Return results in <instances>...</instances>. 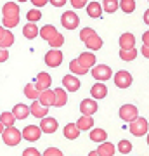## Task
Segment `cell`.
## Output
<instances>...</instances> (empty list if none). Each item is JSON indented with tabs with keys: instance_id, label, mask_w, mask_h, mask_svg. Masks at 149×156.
Segmentation results:
<instances>
[{
	"instance_id": "1",
	"label": "cell",
	"mask_w": 149,
	"mask_h": 156,
	"mask_svg": "<svg viewBox=\"0 0 149 156\" xmlns=\"http://www.w3.org/2000/svg\"><path fill=\"white\" fill-rule=\"evenodd\" d=\"M23 139V132L21 130H17L14 125L12 127H5L2 130V140H4V144L9 146V147H14L21 142Z\"/></svg>"
},
{
	"instance_id": "2",
	"label": "cell",
	"mask_w": 149,
	"mask_h": 156,
	"mask_svg": "<svg viewBox=\"0 0 149 156\" xmlns=\"http://www.w3.org/2000/svg\"><path fill=\"white\" fill-rule=\"evenodd\" d=\"M130 132H132L135 137H142L149 132V123L146 122V118L137 116L133 122H130Z\"/></svg>"
},
{
	"instance_id": "3",
	"label": "cell",
	"mask_w": 149,
	"mask_h": 156,
	"mask_svg": "<svg viewBox=\"0 0 149 156\" xmlns=\"http://www.w3.org/2000/svg\"><path fill=\"white\" fill-rule=\"evenodd\" d=\"M92 76L97 80V82H106V80H109L113 78V69L109 66H106V64H95L92 68Z\"/></svg>"
},
{
	"instance_id": "4",
	"label": "cell",
	"mask_w": 149,
	"mask_h": 156,
	"mask_svg": "<svg viewBox=\"0 0 149 156\" xmlns=\"http://www.w3.org/2000/svg\"><path fill=\"white\" fill-rule=\"evenodd\" d=\"M44 134L42 127H37V125H28V127L23 128V139L28 140V142H37L40 139V135Z\"/></svg>"
},
{
	"instance_id": "5",
	"label": "cell",
	"mask_w": 149,
	"mask_h": 156,
	"mask_svg": "<svg viewBox=\"0 0 149 156\" xmlns=\"http://www.w3.org/2000/svg\"><path fill=\"white\" fill-rule=\"evenodd\" d=\"M61 24L66 30H75L80 24V17L76 16L75 11H66V12H62V16H61Z\"/></svg>"
},
{
	"instance_id": "6",
	"label": "cell",
	"mask_w": 149,
	"mask_h": 156,
	"mask_svg": "<svg viewBox=\"0 0 149 156\" xmlns=\"http://www.w3.org/2000/svg\"><path fill=\"white\" fill-rule=\"evenodd\" d=\"M139 116V109L137 106H133V104H123L120 108V118H122L123 122H133L135 118Z\"/></svg>"
},
{
	"instance_id": "7",
	"label": "cell",
	"mask_w": 149,
	"mask_h": 156,
	"mask_svg": "<svg viewBox=\"0 0 149 156\" xmlns=\"http://www.w3.org/2000/svg\"><path fill=\"white\" fill-rule=\"evenodd\" d=\"M113 80H115V85L118 89H128L132 85V75L128 71H125V69L116 73L115 76H113Z\"/></svg>"
},
{
	"instance_id": "8",
	"label": "cell",
	"mask_w": 149,
	"mask_h": 156,
	"mask_svg": "<svg viewBox=\"0 0 149 156\" xmlns=\"http://www.w3.org/2000/svg\"><path fill=\"white\" fill-rule=\"evenodd\" d=\"M62 62V52L59 49H50L45 54V64L50 68H57Z\"/></svg>"
},
{
	"instance_id": "9",
	"label": "cell",
	"mask_w": 149,
	"mask_h": 156,
	"mask_svg": "<svg viewBox=\"0 0 149 156\" xmlns=\"http://www.w3.org/2000/svg\"><path fill=\"white\" fill-rule=\"evenodd\" d=\"M40 127L44 130V134H54L57 130V127H59V123L52 116H44V118H40Z\"/></svg>"
},
{
	"instance_id": "10",
	"label": "cell",
	"mask_w": 149,
	"mask_h": 156,
	"mask_svg": "<svg viewBox=\"0 0 149 156\" xmlns=\"http://www.w3.org/2000/svg\"><path fill=\"white\" fill-rule=\"evenodd\" d=\"M12 44H14V35H12L11 28L2 26V30H0V47L2 49H9Z\"/></svg>"
},
{
	"instance_id": "11",
	"label": "cell",
	"mask_w": 149,
	"mask_h": 156,
	"mask_svg": "<svg viewBox=\"0 0 149 156\" xmlns=\"http://www.w3.org/2000/svg\"><path fill=\"white\" fill-rule=\"evenodd\" d=\"M62 85L68 92H76L80 89V80L76 78V75H64L62 76Z\"/></svg>"
},
{
	"instance_id": "12",
	"label": "cell",
	"mask_w": 149,
	"mask_h": 156,
	"mask_svg": "<svg viewBox=\"0 0 149 156\" xmlns=\"http://www.w3.org/2000/svg\"><path fill=\"white\" fill-rule=\"evenodd\" d=\"M95 101L97 99L92 97V99H83L82 102H80V111H82V115H90V116H92V115L97 111V108L99 106H97Z\"/></svg>"
},
{
	"instance_id": "13",
	"label": "cell",
	"mask_w": 149,
	"mask_h": 156,
	"mask_svg": "<svg viewBox=\"0 0 149 156\" xmlns=\"http://www.w3.org/2000/svg\"><path fill=\"white\" fill-rule=\"evenodd\" d=\"M38 101L44 104V106H47V108L55 106V90H50V89L42 90V92H40Z\"/></svg>"
},
{
	"instance_id": "14",
	"label": "cell",
	"mask_w": 149,
	"mask_h": 156,
	"mask_svg": "<svg viewBox=\"0 0 149 156\" xmlns=\"http://www.w3.org/2000/svg\"><path fill=\"white\" fill-rule=\"evenodd\" d=\"M30 108H31V115H33L35 118H44V116H47V115H49V108L44 106L38 99H35L33 102H31V106H30Z\"/></svg>"
},
{
	"instance_id": "15",
	"label": "cell",
	"mask_w": 149,
	"mask_h": 156,
	"mask_svg": "<svg viewBox=\"0 0 149 156\" xmlns=\"http://www.w3.org/2000/svg\"><path fill=\"white\" fill-rule=\"evenodd\" d=\"M50 83H52V78H50L49 73L40 71L38 75H37V82H35V85L38 87L40 92H42V90H47L50 87Z\"/></svg>"
},
{
	"instance_id": "16",
	"label": "cell",
	"mask_w": 149,
	"mask_h": 156,
	"mask_svg": "<svg viewBox=\"0 0 149 156\" xmlns=\"http://www.w3.org/2000/svg\"><path fill=\"white\" fill-rule=\"evenodd\" d=\"M90 94H92L94 99H104L106 95H108V87L104 85V82H97V83L92 85Z\"/></svg>"
},
{
	"instance_id": "17",
	"label": "cell",
	"mask_w": 149,
	"mask_h": 156,
	"mask_svg": "<svg viewBox=\"0 0 149 156\" xmlns=\"http://www.w3.org/2000/svg\"><path fill=\"white\" fill-rule=\"evenodd\" d=\"M2 14L4 17H19V7L16 2H7L2 5Z\"/></svg>"
},
{
	"instance_id": "18",
	"label": "cell",
	"mask_w": 149,
	"mask_h": 156,
	"mask_svg": "<svg viewBox=\"0 0 149 156\" xmlns=\"http://www.w3.org/2000/svg\"><path fill=\"white\" fill-rule=\"evenodd\" d=\"M80 127H78L76 123H68L66 127L62 128V134H64V137L66 139H69V140H75V139H78V135H80Z\"/></svg>"
},
{
	"instance_id": "19",
	"label": "cell",
	"mask_w": 149,
	"mask_h": 156,
	"mask_svg": "<svg viewBox=\"0 0 149 156\" xmlns=\"http://www.w3.org/2000/svg\"><path fill=\"white\" fill-rule=\"evenodd\" d=\"M85 9H87L88 17H95V19L102 16V11H104L102 9V4H99V2H88Z\"/></svg>"
},
{
	"instance_id": "20",
	"label": "cell",
	"mask_w": 149,
	"mask_h": 156,
	"mask_svg": "<svg viewBox=\"0 0 149 156\" xmlns=\"http://www.w3.org/2000/svg\"><path fill=\"white\" fill-rule=\"evenodd\" d=\"M23 35H24L28 40H33L35 37H38L40 30H38V26H37V23H30L28 21L26 24H24V28H23Z\"/></svg>"
},
{
	"instance_id": "21",
	"label": "cell",
	"mask_w": 149,
	"mask_h": 156,
	"mask_svg": "<svg viewBox=\"0 0 149 156\" xmlns=\"http://www.w3.org/2000/svg\"><path fill=\"white\" fill-rule=\"evenodd\" d=\"M14 115H16V118L17 120H26L30 115H31V108L30 106H26V104H23V102H19V104H16L14 106Z\"/></svg>"
},
{
	"instance_id": "22",
	"label": "cell",
	"mask_w": 149,
	"mask_h": 156,
	"mask_svg": "<svg viewBox=\"0 0 149 156\" xmlns=\"http://www.w3.org/2000/svg\"><path fill=\"white\" fill-rule=\"evenodd\" d=\"M88 137H90L92 142L101 144V142H104V140L108 139V132H106L104 128H92V130H90V134H88Z\"/></svg>"
},
{
	"instance_id": "23",
	"label": "cell",
	"mask_w": 149,
	"mask_h": 156,
	"mask_svg": "<svg viewBox=\"0 0 149 156\" xmlns=\"http://www.w3.org/2000/svg\"><path fill=\"white\" fill-rule=\"evenodd\" d=\"M78 61L82 62L83 66H87L88 69H90V68H94L95 66V56H94V52H92V50H88V52H82V54L78 56Z\"/></svg>"
},
{
	"instance_id": "24",
	"label": "cell",
	"mask_w": 149,
	"mask_h": 156,
	"mask_svg": "<svg viewBox=\"0 0 149 156\" xmlns=\"http://www.w3.org/2000/svg\"><path fill=\"white\" fill-rule=\"evenodd\" d=\"M55 35H57V30H55L54 24H45V26L40 28V37L44 40H47V42H50Z\"/></svg>"
},
{
	"instance_id": "25",
	"label": "cell",
	"mask_w": 149,
	"mask_h": 156,
	"mask_svg": "<svg viewBox=\"0 0 149 156\" xmlns=\"http://www.w3.org/2000/svg\"><path fill=\"white\" fill-rule=\"evenodd\" d=\"M69 69H71V73L73 75H76V76H82V75H87L88 73V68L83 66L78 59H73V61L69 62Z\"/></svg>"
},
{
	"instance_id": "26",
	"label": "cell",
	"mask_w": 149,
	"mask_h": 156,
	"mask_svg": "<svg viewBox=\"0 0 149 156\" xmlns=\"http://www.w3.org/2000/svg\"><path fill=\"white\" fill-rule=\"evenodd\" d=\"M76 125L80 127V130H92L94 128V118L90 115H82V118L76 120Z\"/></svg>"
},
{
	"instance_id": "27",
	"label": "cell",
	"mask_w": 149,
	"mask_h": 156,
	"mask_svg": "<svg viewBox=\"0 0 149 156\" xmlns=\"http://www.w3.org/2000/svg\"><path fill=\"white\" fill-rule=\"evenodd\" d=\"M97 153H99V156H113L116 153V147H115V144L104 140V142H101V146L97 147Z\"/></svg>"
},
{
	"instance_id": "28",
	"label": "cell",
	"mask_w": 149,
	"mask_h": 156,
	"mask_svg": "<svg viewBox=\"0 0 149 156\" xmlns=\"http://www.w3.org/2000/svg\"><path fill=\"white\" fill-rule=\"evenodd\" d=\"M120 47L122 49H133L135 47V37L132 33H123L120 37Z\"/></svg>"
},
{
	"instance_id": "29",
	"label": "cell",
	"mask_w": 149,
	"mask_h": 156,
	"mask_svg": "<svg viewBox=\"0 0 149 156\" xmlns=\"http://www.w3.org/2000/svg\"><path fill=\"white\" fill-rule=\"evenodd\" d=\"M66 102H68V90L66 89L62 90L61 87L55 89V108L66 106Z\"/></svg>"
},
{
	"instance_id": "30",
	"label": "cell",
	"mask_w": 149,
	"mask_h": 156,
	"mask_svg": "<svg viewBox=\"0 0 149 156\" xmlns=\"http://www.w3.org/2000/svg\"><path fill=\"white\" fill-rule=\"evenodd\" d=\"M85 47H87V49H90V50H99L101 47H102V38H101L97 33L92 35V37L85 42Z\"/></svg>"
},
{
	"instance_id": "31",
	"label": "cell",
	"mask_w": 149,
	"mask_h": 156,
	"mask_svg": "<svg viewBox=\"0 0 149 156\" xmlns=\"http://www.w3.org/2000/svg\"><path fill=\"white\" fill-rule=\"evenodd\" d=\"M24 95H26L28 99H31V101L38 99V97H40V90H38V87H37L35 83H28L26 87H24Z\"/></svg>"
},
{
	"instance_id": "32",
	"label": "cell",
	"mask_w": 149,
	"mask_h": 156,
	"mask_svg": "<svg viewBox=\"0 0 149 156\" xmlns=\"http://www.w3.org/2000/svg\"><path fill=\"white\" fill-rule=\"evenodd\" d=\"M16 115H14V111H4L2 115H0V123H4L5 127H12L14 123H16Z\"/></svg>"
},
{
	"instance_id": "33",
	"label": "cell",
	"mask_w": 149,
	"mask_h": 156,
	"mask_svg": "<svg viewBox=\"0 0 149 156\" xmlns=\"http://www.w3.org/2000/svg\"><path fill=\"white\" fill-rule=\"evenodd\" d=\"M120 57L122 61H127V62H132L135 57H137V49H122L120 50Z\"/></svg>"
},
{
	"instance_id": "34",
	"label": "cell",
	"mask_w": 149,
	"mask_h": 156,
	"mask_svg": "<svg viewBox=\"0 0 149 156\" xmlns=\"http://www.w3.org/2000/svg\"><path fill=\"white\" fill-rule=\"evenodd\" d=\"M118 7H120V2H118V0H102V9H104V12H108V14L116 12Z\"/></svg>"
},
{
	"instance_id": "35",
	"label": "cell",
	"mask_w": 149,
	"mask_h": 156,
	"mask_svg": "<svg viewBox=\"0 0 149 156\" xmlns=\"http://www.w3.org/2000/svg\"><path fill=\"white\" fill-rule=\"evenodd\" d=\"M135 0H120V9H122L125 14H132L135 11Z\"/></svg>"
},
{
	"instance_id": "36",
	"label": "cell",
	"mask_w": 149,
	"mask_h": 156,
	"mask_svg": "<svg viewBox=\"0 0 149 156\" xmlns=\"http://www.w3.org/2000/svg\"><path fill=\"white\" fill-rule=\"evenodd\" d=\"M118 153H122V154H128V153H132V142L127 139H123L118 142Z\"/></svg>"
},
{
	"instance_id": "37",
	"label": "cell",
	"mask_w": 149,
	"mask_h": 156,
	"mask_svg": "<svg viewBox=\"0 0 149 156\" xmlns=\"http://www.w3.org/2000/svg\"><path fill=\"white\" fill-rule=\"evenodd\" d=\"M26 19L30 23H37L42 19V12L38 11V9H31V11H28L26 12Z\"/></svg>"
},
{
	"instance_id": "38",
	"label": "cell",
	"mask_w": 149,
	"mask_h": 156,
	"mask_svg": "<svg viewBox=\"0 0 149 156\" xmlns=\"http://www.w3.org/2000/svg\"><path fill=\"white\" fill-rule=\"evenodd\" d=\"M62 44H64V37H62L61 33H57L54 38L49 42V45L52 47V49H59V47H62Z\"/></svg>"
},
{
	"instance_id": "39",
	"label": "cell",
	"mask_w": 149,
	"mask_h": 156,
	"mask_svg": "<svg viewBox=\"0 0 149 156\" xmlns=\"http://www.w3.org/2000/svg\"><path fill=\"white\" fill-rule=\"evenodd\" d=\"M19 24V17H2V26L5 28H14Z\"/></svg>"
},
{
	"instance_id": "40",
	"label": "cell",
	"mask_w": 149,
	"mask_h": 156,
	"mask_svg": "<svg viewBox=\"0 0 149 156\" xmlns=\"http://www.w3.org/2000/svg\"><path fill=\"white\" fill-rule=\"evenodd\" d=\"M92 35H95V31L92 28H83L82 31H80V40H82V42H87Z\"/></svg>"
},
{
	"instance_id": "41",
	"label": "cell",
	"mask_w": 149,
	"mask_h": 156,
	"mask_svg": "<svg viewBox=\"0 0 149 156\" xmlns=\"http://www.w3.org/2000/svg\"><path fill=\"white\" fill-rule=\"evenodd\" d=\"M44 154L45 156H62V151L61 149H55V147H47Z\"/></svg>"
},
{
	"instance_id": "42",
	"label": "cell",
	"mask_w": 149,
	"mask_h": 156,
	"mask_svg": "<svg viewBox=\"0 0 149 156\" xmlns=\"http://www.w3.org/2000/svg\"><path fill=\"white\" fill-rule=\"evenodd\" d=\"M71 5L76 9H83V7H87V0H71Z\"/></svg>"
},
{
	"instance_id": "43",
	"label": "cell",
	"mask_w": 149,
	"mask_h": 156,
	"mask_svg": "<svg viewBox=\"0 0 149 156\" xmlns=\"http://www.w3.org/2000/svg\"><path fill=\"white\" fill-rule=\"evenodd\" d=\"M23 154H24V156H38L40 153H38L37 149H35V147H28V149L23 151Z\"/></svg>"
},
{
	"instance_id": "44",
	"label": "cell",
	"mask_w": 149,
	"mask_h": 156,
	"mask_svg": "<svg viewBox=\"0 0 149 156\" xmlns=\"http://www.w3.org/2000/svg\"><path fill=\"white\" fill-rule=\"evenodd\" d=\"M47 2L49 0H31L33 7H44V5H47Z\"/></svg>"
},
{
	"instance_id": "45",
	"label": "cell",
	"mask_w": 149,
	"mask_h": 156,
	"mask_svg": "<svg viewBox=\"0 0 149 156\" xmlns=\"http://www.w3.org/2000/svg\"><path fill=\"white\" fill-rule=\"evenodd\" d=\"M49 2L54 7H64V4H66V0H49Z\"/></svg>"
},
{
	"instance_id": "46",
	"label": "cell",
	"mask_w": 149,
	"mask_h": 156,
	"mask_svg": "<svg viewBox=\"0 0 149 156\" xmlns=\"http://www.w3.org/2000/svg\"><path fill=\"white\" fill-rule=\"evenodd\" d=\"M7 57H9V52H7V49H2V50H0V61L5 62Z\"/></svg>"
},
{
	"instance_id": "47",
	"label": "cell",
	"mask_w": 149,
	"mask_h": 156,
	"mask_svg": "<svg viewBox=\"0 0 149 156\" xmlns=\"http://www.w3.org/2000/svg\"><path fill=\"white\" fill-rule=\"evenodd\" d=\"M140 52H142V56L146 57V59H149V45H142V50H140Z\"/></svg>"
},
{
	"instance_id": "48",
	"label": "cell",
	"mask_w": 149,
	"mask_h": 156,
	"mask_svg": "<svg viewBox=\"0 0 149 156\" xmlns=\"http://www.w3.org/2000/svg\"><path fill=\"white\" fill-rule=\"evenodd\" d=\"M142 42H144V45H149V31H146L142 35Z\"/></svg>"
},
{
	"instance_id": "49",
	"label": "cell",
	"mask_w": 149,
	"mask_h": 156,
	"mask_svg": "<svg viewBox=\"0 0 149 156\" xmlns=\"http://www.w3.org/2000/svg\"><path fill=\"white\" fill-rule=\"evenodd\" d=\"M144 23H146V24H149V9L144 12Z\"/></svg>"
},
{
	"instance_id": "50",
	"label": "cell",
	"mask_w": 149,
	"mask_h": 156,
	"mask_svg": "<svg viewBox=\"0 0 149 156\" xmlns=\"http://www.w3.org/2000/svg\"><path fill=\"white\" fill-rule=\"evenodd\" d=\"M90 156H99V153H97V149H95V151H90Z\"/></svg>"
},
{
	"instance_id": "51",
	"label": "cell",
	"mask_w": 149,
	"mask_h": 156,
	"mask_svg": "<svg viewBox=\"0 0 149 156\" xmlns=\"http://www.w3.org/2000/svg\"><path fill=\"white\" fill-rule=\"evenodd\" d=\"M17 2H21V4H23V2H28V0H17Z\"/></svg>"
},
{
	"instance_id": "52",
	"label": "cell",
	"mask_w": 149,
	"mask_h": 156,
	"mask_svg": "<svg viewBox=\"0 0 149 156\" xmlns=\"http://www.w3.org/2000/svg\"><path fill=\"white\" fill-rule=\"evenodd\" d=\"M147 144H149V134H147Z\"/></svg>"
}]
</instances>
